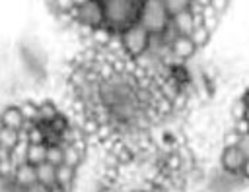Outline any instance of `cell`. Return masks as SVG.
<instances>
[{"mask_svg":"<svg viewBox=\"0 0 249 192\" xmlns=\"http://www.w3.org/2000/svg\"><path fill=\"white\" fill-rule=\"evenodd\" d=\"M144 2L136 0H109L103 2V12H105V25L113 33H123L128 27L140 23Z\"/></svg>","mask_w":249,"mask_h":192,"instance_id":"1","label":"cell"},{"mask_svg":"<svg viewBox=\"0 0 249 192\" xmlns=\"http://www.w3.org/2000/svg\"><path fill=\"white\" fill-rule=\"evenodd\" d=\"M78 27L86 29H99L105 25V12H103V2H74V8L68 16Z\"/></svg>","mask_w":249,"mask_h":192,"instance_id":"2","label":"cell"},{"mask_svg":"<svg viewBox=\"0 0 249 192\" xmlns=\"http://www.w3.org/2000/svg\"><path fill=\"white\" fill-rule=\"evenodd\" d=\"M171 23V16L167 14L165 2H144L142 16H140V25L150 33V35H161Z\"/></svg>","mask_w":249,"mask_h":192,"instance_id":"3","label":"cell"},{"mask_svg":"<svg viewBox=\"0 0 249 192\" xmlns=\"http://www.w3.org/2000/svg\"><path fill=\"white\" fill-rule=\"evenodd\" d=\"M150 39H152V35L140 23H136V25L128 27L126 31H123L121 33V43H123L124 56L130 58V60L142 58L150 48Z\"/></svg>","mask_w":249,"mask_h":192,"instance_id":"4","label":"cell"},{"mask_svg":"<svg viewBox=\"0 0 249 192\" xmlns=\"http://www.w3.org/2000/svg\"><path fill=\"white\" fill-rule=\"evenodd\" d=\"M245 161L247 159L239 147H224L220 153V169L231 175H241Z\"/></svg>","mask_w":249,"mask_h":192,"instance_id":"5","label":"cell"},{"mask_svg":"<svg viewBox=\"0 0 249 192\" xmlns=\"http://www.w3.org/2000/svg\"><path fill=\"white\" fill-rule=\"evenodd\" d=\"M198 48H196V45L193 43V39L191 37H185V35H179L175 41H173V45H171V54H173V58L177 60V62H187L189 58H193L195 56V52H196Z\"/></svg>","mask_w":249,"mask_h":192,"instance_id":"6","label":"cell"},{"mask_svg":"<svg viewBox=\"0 0 249 192\" xmlns=\"http://www.w3.org/2000/svg\"><path fill=\"white\" fill-rule=\"evenodd\" d=\"M0 124H2L4 128L21 132L27 122H25V116H23V112H21L19 107H6V109L0 112Z\"/></svg>","mask_w":249,"mask_h":192,"instance_id":"7","label":"cell"},{"mask_svg":"<svg viewBox=\"0 0 249 192\" xmlns=\"http://www.w3.org/2000/svg\"><path fill=\"white\" fill-rule=\"evenodd\" d=\"M171 21H173L175 29L179 31V35H185V37H191V33L195 31V27H196V25H200V23L196 21L195 14L191 12V8H189L187 12H183V14L175 16Z\"/></svg>","mask_w":249,"mask_h":192,"instance_id":"8","label":"cell"},{"mask_svg":"<svg viewBox=\"0 0 249 192\" xmlns=\"http://www.w3.org/2000/svg\"><path fill=\"white\" fill-rule=\"evenodd\" d=\"M12 180H14L19 188H29L31 184H35V182H37V171H35V167H33V165L25 163V165H21V167H18V169H16V173H14Z\"/></svg>","mask_w":249,"mask_h":192,"instance_id":"9","label":"cell"},{"mask_svg":"<svg viewBox=\"0 0 249 192\" xmlns=\"http://www.w3.org/2000/svg\"><path fill=\"white\" fill-rule=\"evenodd\" d=\"M35 171H37V182H41V184H45L49 188L56 186V167L54 165L41 163V165L35 167Z\"/></svg>","mask_w":249,"mask_h":192,"instance_id":"10","label":"cell"},{"mask_svg":"<svg viewBox=\"0 0 249 192\" xmlns=\"http://www.w3.org/2000/svg\"><path fill=\"white\" fill-rule=\"evenodd\" d=\"M74 178H76V169L74 167H70V165L56 167V184H60L66 190H72Z\"/></svg>","mask_w":249,"mask_h":192,"instance_id":"11","label":"cell"},{"mask_svg":"<svg viewBox=\"0 0 249 192\" xmlns=\"http://www.w3.org/2000/svg\"><path fill=\"white\" fill-rule=\"evenodd\" d=\"M21 142V132H16V130H10V128H4L0 124V147L12 151L18 144Z\"/></svg>","mask_w":249,"mask_h":192,"instance_id":"12","label":"cell"},{"mask_svg":"<svg viewBox=\"0 0 249 192\" xmlns=\"http://www.w3.org/2000/svg\"><path fill=\"white\" fill-rule=\"evenodd\" d=\"M27 163L37 167L41 163H47V144H29L27 149Z\"/></svg>","mask_w":249,"mask_h":192,"instance_id":"13","label":"cell"},{"mask_svg":"<svg viewBox=\"0 0 249 192\" xmlns=\"http://www.w3.org/2000/svg\"><path fill=\"white\" fill-rule=\"evenodd\" d=\"M58 109L53 101H43L39 103V124H51L58 116Z\"/></svg>","mask_w":249,"mask_h":192,"instance_id":"14","label":"cell"},{"mask_svg":"<svg viewBox=\"0 0 249 192\" xmlns=\"http://www.w3.org/2000/svg\"><path fill=\"white\" fill-rule=\"evenodd\" d=\"M27 149H29V142H27V140H21V142L10 151V161H12V165H14L16 169L27 163Z\"/></svg>","mask_w":249,"mask_h":192,"instance_id":"15","label":"cell"},{"mask_svg":"<svg viewBox=\"0 0 249 192\" xmlns=\"http://www.w3.org/2000/svg\"><path fill=\"white\" fill-rule=\"evenodd\" d=\"M84 151H80L76 145H64V165H70V167H78L82 161H84Z\"/></svg>","mask_w":249,"mask_h":192,"instance_id":"16","label":"cell"},{"mask_svg":"<svg viewBox=\"0 0 249 192\" xmlns=\"http://www.w3.org/2000/svg\"><path fill=\"white\" fill-rule=\"evenodd\" d=\"M47 163L60 167L64 165V147L62 145H47Z\"/></svg>","mask_w":249,"mask_h":192,"instance_id":"17","label":"cell"},{"mask_svg":"<svg viewBox=\"0 0 249 192\" xmlns=\"http://www.w3.org/2000/svg\"><path fill=\"white\" fill-rule=\"evenodd\" d=\"M210 31L200 23V25H196L195 27V31L191 33V39H193V43L196 45V48H202V47H206V43L210 41Z\"/></svg>","mask_w":249,"mask_h":192,"instance_id":"18","label":"cell"},{"mask_svg":"<svg viewBox=\"0 0 249 192\" xmlns=\"http://www.w3.org/2000/svg\"><path fill=\"white\" fill-rule=\"evenodd\" d=\"M23 116H25V122H33V124H39V105L27 101V103H21L19 105Z\"/></svg>","mask_w":249,"mask_h":192,"instance_id":"19","label":"cell"},{"mask_svg":"<svg viewBox=\"0 0 249 192\" xmlns=\"http://www.w3.org/2000/svg\"><path fill=\"white\" fill-rule=\"evenodd\" d=\"M165 8H167V14H169L171 19H173L175 16L187 12V10L191 8V2H187V0H167V2H165Z\"/></svg>","mask_w":249,"mask_h":192,"instance_id":"20","label":"cell"},{"mask_svg":"<svg viewBox=\"0 0 249 192\" xmlns=\"http://www.w3.org/2000/svg\"><path fill=\"white\" fill-rule=\"evenodd\" d=\"M247 105L241 101V99H237L233 105H231V116H233V120H241V118H245L247 116Z\"/></svg>","mask_w":249,"mask_h":192,"instance_id":"21","label":"cell"},{"mask_svg":"<svg viewBox=\"0 0 249 192\" xmlns=\"http://www.w3.org/2000/svg\"><path fill=\"white\" fill-rule=\"evenodd\" d=\"M239 142H241V134H237L233 128L230 132H226V136H224V147H237Z\"/></svg>","mask_w":249,"mask_h":192,"instance_id":"22","label":"cell"},{"mask_svg":"<svg viewBox=\"0 0 249 192\" xmlns=\"http://www.w3.org/2000/svg\"><path fill=\"white\" fill-rule=\"evenodd\" d=\"M237 134H241V136H245V134H249V120L247 118H241V120H233V126H231Z\"/></svg>","mask_w":249,"mask_h":192,"instance_id":"23","label":"cell"},{"mask_svg":"<svg viewBox=\"0 0 249 192\" xmlns=\"http://www.w3.org/2000/svg\"><path fill=\"white\" fill-rule=\"evenodd\" d=\"M237 147L241 149V153L245 155V159H249V134L241 136V142H239V145H237Z\"/></svg>","mask_w":249,"mask_h":192,"instance_id":"24","label":"cell"},{"mask_svg":"<svg viewBox=\"0 0 249 192\" xmlns=\"http://www.w3.org/2000/svg\"><path fill=\"white\" fill-rule=\"evenodd\" d=\"M241 176L245 178V180H249V159L245 161V165H243V171H241Z\"/></svg>","mask_w":249,"mask_h":192,"instance_id":"25","label":"cell"},{"mask_svg":"<svg viewBox=\"0 0 249 192\" xmlns=\"http://www.w3.org/2000/svg\"><path fill=\"white\" fill-rule=\"evenodd\" d=\"M239 99H241V101H243V103H245V105L249 107V87H247V89H245V91L241 93V97H239Z\"/></svg>","mask_w":249,"mask_h":192,"instance_id":"26","label":"cell"},{"mask_svg":"<svg viewBox=\"0 0 249 192\" xmlns=\"http://www.w3.org/2000/svg\"><path fill=\"white\" fill-rule=\"evenodd\" d=\"M51 192H70V190H66V188H62L60 184H56V186L51 188Z\"/></svg>","mask_w":249,"mask_h":192,"instance_id":"27","label":"cell"},{"mask_svg":"<svg viewBox=\"0 0 249 192\" xmlns=\"http://www.w3.org/2000/svg\"><path fill=\"white\" fill-rule=\"evenodd\" d=\"M245 118H247V120H249V109H247V116H245Z\"/></svg>","mask_w":249,"mask_h":192,"instance_id":"28","label":"cell"}]
</instances>
